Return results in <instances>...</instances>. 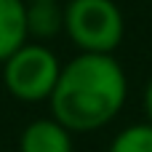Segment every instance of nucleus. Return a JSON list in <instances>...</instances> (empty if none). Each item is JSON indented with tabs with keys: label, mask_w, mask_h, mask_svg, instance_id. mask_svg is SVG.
Returning a JSON list of instances; mask_svg holds the SVG:
<instances>
[{
	"label": "nucleus",
	"mask_w": 152,
	"mask_h": 152,
	"mask_svg": "<svg viewBox=\"0 0 152 152\" xmlns=\"http://www.w3.org/2000/svg\"><path fill=\"white\" fill-rule=\"evenodd\" d=\"M128 102V75L115 53H75L61 64L48 99L51 115L72 134L107 128Z\"/></svg>",
	"instance_id": "1"
},
{
	"label": "nucleus",
	"mask_w": 152,
	"mask_h": 152,
	"mask_svg": "<svg viewBox=\"0 0 152 152\" xmlns=\"http://www.w3.org/2000/svg\"><path fill=\"white\" fill-rule=\"evenodd\" d=\"M64 35L77 53H115L126 37V16L115 0H64Z\"/></svg>",
	"instance_id": "2"
},
{
	"label": "nucleus",
	"mask_w": 152,
	"mask_h": 152,
	"mask_svg": "<svg viewBox=\"0 0 152 152\" xmlns=\"http://www.w3.org/2000/svg\"><path fill=\"white\" fill-rule=\"evenodd\" d=\"M61 59L48 43L27 40L21 48H16L3 64V86L11 99L21 104H43L51 99L59 75H61Z\"/></svg>",
	"instance_id": "3"
},
{
	"label": "nucleus",
	"mask_w": 152,
	"mask_h": 152,
	"mask_svg": "<svg viewBox=\"0 0 152 152\" xmlns=\"http://www.w3.org/2000/svg\"><path fill=\"white\" fill-rule=\"evenodd\" d=\"M19 152H75V134L53 115L29 120L19 134Z\"/></svg>",
	"instance_id": "4"
},
{
	"label": "nucleus",
	"mask_w": 152,
	"mask_h": 152,
	"mask_svg": "<svg viewBox=\"0 0 152 152\" xmlns=\"http://www.w3.org/2000/svg\"><path fill=\"white\" fill-rule=\"evenodd\" d=\"M64 35V0L27 3V37L35 43H51Z\"/></svg>",
	"instance_id": "5"
},
{
	"label": "nucleus",
	"mask_w": 152,
	"mask_h": 152,
	"mask_svg": "<svg viewBox=\"0 0 152 152\" xmlns=\"http://www.w3.org/2000/svg\"><path fill=\"white\" fill-rule=\"evenodd\" d=\"M27 40V0H0V64Z\"/></svg>",
	"instance_id": "6"
},
{
	"label": "nucleus",
	"mask_w": 152,
	"mask_h": 152,
	"mask_svg": "<svg viewBox=\"0 0 152 152\" xmlns=\"http://www.w3.org/2000/svg\"><path fill=\"white\" fill-rule=\"evenodd\" d=\"M107 152H152V126L142 120L120 128L112 136Z\"/></svg>",
	"instance_id": "7"
},
{
	"label": "nucleus",
	"mask_w": 152,
	"mask_h": 152,
	"mask_svg": "<svg viewBox=\"0 0 152 152\" xmlns=\"http://www.w3.org/2000/svg\"><path fill=\"white\" fill-rule=\"evenodd\" d=\"M142 112H144V120L152 126V77L144 83V91H142Z\"/></svg>",
	"instance_id": "8"
},
{
	"label": "nucleus",
	"mask_w": 152,
	"mask_h": 152,
	"mask_svg": "<svg viewBox=\"0 0 152 152\" xmlns=\"http://www.w3.org/2000/svg\"><path fill=\"white\" fill-rule=\"evenodd\" d=\"M27 3H35V0H27Z\"/></svg>",
	"instance_id": "9"
}]
</instances>
